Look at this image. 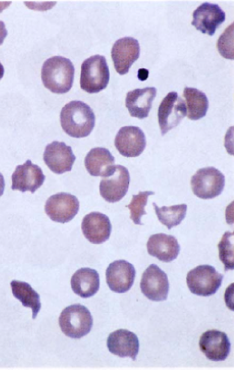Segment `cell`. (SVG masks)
Segmentation results:
<instances>
[{"label": "cell", "mask_w": 234, "mask_h": 370, "mask_svg": "<svg viewBox=\"0 0 234 370\" xmlns=\"http://www.w3.org/2000/svg\"><path fill=\"white\" fill-rule=\"evenodd\" d=\"M60 121L66 134L80 138L90 134L95 125V116L88 104L82 101L72 100L62 108Z\"/></svg>", "instance_id": "cell-1"}, {"label": "cell", "mask_w": 234, "mask_h": 370, "mask_svg": "<svg viewBox=\"0 0 234 370\" xmlns=\"http://www.w3.org/2000/svg\"><path fill=\"white\" fill-rule=\"evenodd\" d=\"M74 67L71 61L60 56L51 57L45 61L41 70L44 86L55 93H64L72 87Z\"/></svg>", "instance_id": "cell-2"}, {"label": "cell", "mask_w": 234, "mask_h": 370, "mask_svg": "<svg viewBox=\"0 0 234 370\" xmlns=\"http://www.w3.org/2000/svg\"><path fill=\"white\" fill-rule=\"evenodd\" d=\"M62 332L68 337L79 339L87 335L93 326V318L89 310L80 304L65 308L58 319Z\"/></svg>", "instance_id": "cell-3"}, {"label": "cell", "mask_w": 234, "mask_h": 370, "mask_svg": "<svg viewBox=\"0 0 234 370\" xmlns=\"http://www.w3.org/2000/svg\"><path fill=\"white\" fill-rule=\"evenodd\" d=\"M109 79V68L104 56H92L82 64L80 84L81 89L86 92L93 93L103 90Z\"/></svg>", "instance_id": "cell-4"}, {"label": "cell", "mask_w": 234, "mask_h": 370, "mask_svg": "<svg viewBox=\"0 0 234 370\" xmlns=\"http://www.w3.org/2000/svg\"><path fill=\"white\" fill-rule=\"evenodd\" d=\"M223 275L211 265H199L187 273L186 281L190 292L201 296L215 294L220 287Z\"/></svg>", "instance_id": "cell-5"}, {"label": "cell", "mask_w": 234, "mask_h": 370, "mask_svg": "<svg viewBox=\"0 0 234 370\" xmlns=\"http://www.w3.org/2000/svg\"><path fill=\"white\" fill-rule=\"evenodd\" d=\"M190 184L193 193L200 198H213L222 192L225 177L217 168L210 166L202 168L191 177Z\"/></svg>", "instance_id": "cell-6"}, {"label": "cell", "mask_w": 234, "mask_h": 370, "mask_svg": "<svg viewBox=\"0 0 234 370\" xmlns=\"http://www.w3.org/2000/svg\"><path fill=\"white\" fill-rule=\"evenodd\" d=\"M130 181L128 169L121 165H113L100 183V194L109 203L120 200L128 191Z\"/></svg>", "instance_id": "cell-7"}, {"label": "cell", "mask_w": 234, "mask_h": 370, "mask_svg": "<svg viewBox=\"0 0 234 370\" xmlns=\"http://www.w3.org/2000/svg\"><path fill=\"white\" fill-rule=\"evenodd\" d=\"M187 115L185 101L176 92H170L163 98L158 111V122L162 136L176 127Z\"/></svg>", "instance_id": "cell-8"}, {"label": "cell", "mask_w": 234, "mask_h": 370, "mask_svg": "<svg viewBox=\"0 0 234 370\" xmlns=\"http://www.w3.org/2000/svg\"><path fill=\"white\" fill-rule=\"evenodd\" d=\"M79 208L77 198L69 193L60 192L50 196L47 200L45 210L50 219L55 222H70Z\"/></svg>", "instance_id": "cell-9"}, {"label": "cell", "mask_w": 234, "mask_h": 370, "mask_svg": "<svg viewBox=\"0 0 234 370\" xmlns=\"http://www.w3.org/2000/svg\"><path fill=\"white\" fill-rule=\"evenodd\" d=\"M140 287L142 293L151 301L166 300L169 291L167 276L157 265L151 264L142 274Z\"/></svg>", "instance_id": "cell-10"}, {"label": "cell", "mask_w": 234, "mask_h": 370, "mask_svg": "<svg viewBox=\"0 0 234 370\" xmlns=\"http://www.w3.org/2000/svg\"><path fill=\"white\" fill-rule=\"evenodd\" d=\"M140 46L138 41L131 37L117 40L111 49V57L117 72L124 75L139 58Z\"/></svg>", "instance_id": "cell-11"}, {"label": "cell", "mask_w": 234, "mask_h": 370, "mask_svg": "<svg viewBox=\"0 0 234 370\" xmlns=\"http://www.w3.org/2000/svg\"><path fill=\"white\" fill-rule=\"evenodd\" d=\"M45 178L42 169L28 160L23 164L16 166L11 176V188L33 193L43 184Z\"/></svg>", "instance_id": "cell-12"}, {"label": "cell", "mask_w": 234, "mask_h": 370, "mask_svg": "<svg viewBox=\"0 0 234 370\" xmlns=\"http://www.w3.org/2000/svg\"><path fill=\"white\" fill-rule=\"evenodd\" d=\"M136 274L135 267L131 263L123 259L115 260L106 269V283L111 290L125 293L133 285Z\"/></svg>", "instance_id": "cell-13"}, {"label": "cell", "mask_w": 234, "mask_h": 370, "mask_svg": "<svg viewBox=\"0 0 234 370\" xmlns=\"http://www.w3.org/2000/svg\"><path fill=\"white\" fill-rule=\"evenodd\" d=\"M75 159L71 147L58 141L47 144L43 154L46 164L56 174L70 171Z\"/></svg>", "instance_id": "cell-14"}, {"label": "cell", "mask_w": 234, "mask_h": 370, "mask_svg": "<svg viewBox=\"0 0 234 370\" xmlns=\"http://www.w3.org/2000/svg\"><path fill=\"white\" fill-rule=\"evenodd\" d=\"M146 144L145 136L139 127L127 126L121 127L115 139V145L122 156L127 158L140 155Z\"/></svg>", "instance_id": "cell-15"}, {"label": "cell", "mask_w": 234, "mask_h": 370, "mask_svg": "<svg viewBox=\"0 0 234 370\" xmlns=\"http://www.w3.org/2000/svg\"><path fill=\"white\" fill-rule=\"evenodd\" d=\"M191 24L204 34L212 36L224 22L225 13L217 4L204 2L193 13Z\"/></svg>", "instance_id": "cell-16"}, {"label": "cell", "mask_w": 234, "mask_h": 370, "mask_svg": "<svg viewBox=\"0 0 234 370\" xmlns=\"http://www.w3.org/2000/svg\"><path fill=\"white\" fill-rule=\"evenodd\" d=\"M199 347L201 351L209 360L220 361L225 360L229 355L231 343L225 333L212 329L202 334Z\"/></svg>", "instance_id": "cell-17"}, {"label": "cell", "mask_w": 234, "mask_h": 370, "mask_svg": "<svg viewBox=\"0 0 234 370\" xmlns=\"http://www.w3.org/2000/svg\"><path fill=\"white\" fill-rule=\"evenodd\" d=\"M81 229L86 239L91 243L99 244L109 238L112 225L107 215L94 211L84 217Z\"/></svg>", "instance_id": "cell-18"}, {"label": "cell", "mask_w": 234, "mask_h": 370, "mask_svg": "<svg viewBox=\"0 0 234 370\" xmlns=\"http://www.w3.org/2000/svg\"><path fill=\"white\" fill-rule=\"evenodd\" d=\"M109 351L120 357H129L135 361L140 343L137 336L126 329H120L110 333L107 339Z\"/></svg>", "instance_id": "cell-19"}, {"label": "cell", "mask_w": 234, "mask_h": 370, "mask_svg": "<svg viewBox=\"0 0 234 370\" xmlns=\"http://www.w3.org/2000/svg\"><path fill=\"white\" fill-rule=\"evenodd\" d=\"M148 254L159 260L169 262L177 257L180 246L176 238L163 233L153 234L147 243Z\"/></svg>", "instance_id": "cell-20"}, {"label": "cell", "mask_w": 234, "mask_h": 370, "mask_svg": "<svg viewBox=\"0 0 234 370\" xmlns=\"http://www.w3.org/2000/svg\"><path fill=\"white\" fill-rule=\"evenodd\" d=\"M156 91L151 87L136 89L127 93L125 106L131 116L140 119L148 117Z\"/></svg>", "instance_id": "cell-21"}, {"label": "cell", "mask_w": 234, "mask_h": 370, "mask_svg": "<svg viewBox=\"0 0 234 370\" xmlns=\"http://www.w3.org/2000/svg\"><path fill=\"white\" fill-rule=\"evenodd\" d=\"M70 283L74 293L82 298H89L94 296L99 289V276L94 269L82 268L73 274Z\"/></svg>", "instance_id": "cell-22"}, {"label": "cell", "mask_w": 234, "mask_h": 370, "mask_svg": "<svg viewBox=\"0 0 234 370\" xmlns=\"http://www.w3.org/2000/svg\"><path fill=\"white\" fill-rule=\"evenodd\" d=\"M114 163V157L109 150L104 147L92 148L85 159L86 169L93 176H104Z\"/></svg>", "instance_id": "cell-23"}, {"label": "cell", "mask_w": 234, "mask_h": 370, "mask_svg": "<svg viewBox=\"0 0 234 370\" xmlns=\"http://www.w3.org/2000/svg\"><path fill=\"white\" fill-rule=\"evenodd\" d=\"M187 105V117L197 120L204 117L209 108V101L206 94L192 87H185L183 91Z\"/></svg>", "instance_id": "cell-24"}, {"label": "cell", "mask_w": 234, "mask_h": 370, "mask_svg": "<svg viewBox=\"0 0 234 370\" xmlns=\"http://www.w3.org/2000/svg\"><path fill=\"white\" fill-rule=\"evenodd\" d=\"M10 284L14 297L22 302L23 306L31 308L32 318L36 319L41 307L39 294L27 282L14 280Z\"/></svg>", "instance_id": "cell-25"}, {"label": "cell", "mask_w": 234, "mask_h": 370, "mask_svg": "<svg viewBox=\"0 0 234 370\" xmlns=\"http://www.w3.org/2000/svg\"><path fill=\"white\" fill-rule=\"evenodd\" d=\"M152 204L159 221L168 230L180 224L186 217L187 205L185 204L161 208H159L154 202Z\"/></svg>", "instance_id": "cell-26"}, {"label": "cell", "mask_w": 234, "mask_h": 370, "mask_svg": "<svg viewBox=\"0 0 234 370\" xmlns=\"http://www.w3.org/2000/svg\"><path fill=\"white\" fill-rule=\"evenodd\" d=\"M234 232L226 231L217 245L219 257L225 272L234 268Z\"/></svg>", "instance_id": "cell-27"}, {"label": "cell", "mask_w": 234, "mask_h": 370, "mask_svg": "<svg viewBox=\"0 0 234 370\" xmlns=\"http://www.w3.org/2000/svg\"><path fill=\"white\" fill-rule=\"evenodd\" d=\"M151 191H140L137 195H133L130 203L125 206L130 210V218L136 225H142L141 218L142 215L146 214L145 207L147 205L149 195L154 194Z\"/></svg>", "instance_id": "cell-28"}, {"label": "cell", "mask_w": 234, "mask_h": 370, "mask_svg": "<svg viewBox=\"0 0 234 370\" xmlns=\"http://www.w3.org/2000/svg\"><path fill=\"white\" fill-rule=\"evenodd\" d=\"M217 47L223 57L234 60V23L229 25L219 36Z\"/></svg>", "instance_id": "cell-29"}, {"label": "cell", "mask_w": 234, "mask_h": 370, "mask_svg": "<svg viewBox=\"0 0 234 370\" xmlns=\"http://www.w3.org/2000/svg\"><path fill=\"white\" fill-rule=\"evenodd\" d=\"M7 31L4 22L0 20V45L3 43L4 39L6 37Z\"/></svg>", "instance_id": "cell-30"}, {"label": "cell", "mask_w": 234, "mask_h": 370, "mask_svg": "<svg viewBox=\"0 0 234 370\" xmlns=\"http://www.w3.org/2000/svg\"><path fill=\"white\" fill-rule=\"evenodd\" d=\"M149 75V71L148 69L144 68L140 69L138 70V77L140 81L146 80Z\"/></svg>", "instance_id": "cell-31"}, {"label": "cell", "mask_w": 234, "mask_h": 370, "mask_svg": "<svg viewBox=\"0 0 234 370\" xmlns=\"http://www.w3.org/2000/svg\"><path fill=\"white\" fill-rule=\"evenodd\" d=\"M5 188V181L4 177L1 173H0V196H1L4 192Z\"/></svg>", "instance_id": "cell-32"}, {"label": "cell", "mask_w": 234, "mask_h": 370, "mask_svg": "<svg viewBox=\"0 0 234 370\" xmlns=\"http://www.w3.org/2000/svg\"><path fill=\"white\" fill-rule=\"evenodd\" d=\"M4 72L3 66L0 62V80L2 78Z\"/></svg>", "instance_id": "cell-33"}]
</instances>
